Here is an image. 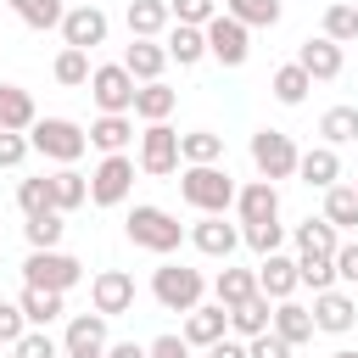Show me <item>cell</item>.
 Instances as JSON below:
<instances>
[{
  "mask_svg": "<svg viewBox=\"0 0 358 358\" xmlns=\"http://www.w3.org/2000/svg\"><path fill=\"white\" fill-rule=\"evenodd\" d=\"M268 319H274V302H268V296H246L241 308H229V330H235L241 341L263 336V330H268Z\"/></svg>",
  "mask_w": 358,
  "mask_h": 358,
  "instance_id": "32",
  "label": "cell"
},
{
  "mask_svg": "<svg viewBox=\"0 0 358 358\" xmlns=\"http://www.w3.org/2000/svg\"><path fill=\"white\" fill-rule=\"evenodd\" d=\"M45 179H50V207H56L62 218L90 201V179H84L78 168H56V173H45Z\"/></svg>",
  "mask_w": 358,
  "mask_h": 358,
  "instance_id": "27",
  "label": "cell"
},
{
  "mask_svg": "<svg viewBox=\"0 0 358 358\" xmlns=\"http://www.w3.org/2000/svg\"><path fill=\"white\" fill-rule=\"evenodd\" d=\"M129 190H134V157L129 151L101 157V168L90 173V201L95 207H117V201H129Z\"/></svg>",
  "mask_w": 358,
  "mask_h": 358,
  "instance_id": "9",
  "label": "cell"
},
{
  "mask_svg": "<svg viewBox=\"0 0 358 358\" xmlns=\"http://www.w3.org/2000/svg\"><path fill=\"white\" fill-rule=\"evenodd\" d=\"M296 157L302 151H296L291 134H280V129H257L252 134V168H257V179H268V185L274 179H291L296 173Z\"/></svg>",
  "mask_w": 358,
  "mask_h": 358,
  "instance_id": "6",
  "label": "cell"
},
{
  "mask_svg": "<svg viewBox=\"0 0 358 358\" xmlns=\"http://www.w3.org/2000/svg\"><path fill=\"white\" fill-rule=\"evenodd\" d=\"M185 347H213V341H224L229 336V308H218V302H196L190 313H185Z\"/></svg>",
  "mask_w": 358,
  "mask_h": 358,
  "instance_id": "16",
  "label": "cell"
},
{
  "mask_svg": "<svg viewBox=\"0 0 358 358\" xmlns=\"http://www.w3.org/2000/svg\"><path fill=\"white\" fill-rule=\"evenodd\" d=\"M22 330H28L22 308H17V302H0V347H17V341H22Z\"/></svg>",
  "mask_w": 358,
  "mask_h": 358,
  "instance_id": "47",
  "label": "cell"
},
{
  "mask_svg": "<svg viewBox=\"0 0 358 358\" xmlns=\"http://www.w3.org/2000/svg\"><path fill=\"white\" fill-rule=\"evenodd\" d=\"M207 358H246V341H229V336H224V341L207 347Z\"/></svg>",
  "mask_w": 358,
  "mask_h": 358,
  "instance_id": "52",
  "label": "cell"
},
{
  "mask_svg": "<svg viewBox=\"0 0 358 358\" xmlns=\"http://www.w3.org/2000/svg\"><path fill=\"white\" fill-rule=\"evenodd\" d=\"M190 246L201 252V257H235V246H241V229L235 224H224V213H213V218H196L190 224Z\"/></svg>",
  "mask_w": 358,
  "mask_h": 358,
  "instance_id": "15",
  "label": "cell"
},
{
  "mask_svg": "<svg viewBox=\"0 0 358 358\" xmlns=\"http://www.w3.org/2000/svg\"><path fill=\"white\" fill-rule=\"evenodd\" d=\"M201 39H207V56H213L218 67H246V56H252V34H246L235 17H224V11L201 28Z\"/></svg>",
  "mask_w": 358,
  "mask_h": 358,
  "instance_id": "8",
  "label": "cell"
},
{
  "mask_svg": "<svg viewBox=\"0 0 358 358\" xmlns=\"http://www.w3.org/2000/svg\"><path fill=\"white\" fill-rule=\"evenodd\" d=\"M319 134H324L330 151L347 145V140H358V106H330V112L319 117Z\"/></svg>",
  "mask_w": 358,
  "mask_h": 358,
  "instance_id": "38",
  "label": "cell"
},
{
  "mask_svg": "<svg viewBox=\"0 0 358 358\" xmlns=\"http://www.w3.org/2000/svg\"><path fill=\"white\" fill-rule=\"evenodd\" d=\"M308 90H313V78H308L296 62L274 67V78H268V95H274L280 106H302V101H308Z\"/></svg>",
  "mask_w": 358,
  "mask_h": 358,
  "instance_id": "34",
  "label": "cell"
},
{
  "mask_svg": "<svg viewBox=\"0 0 358 358\" xmlns=\"http://www.w3.org/2000/svg\"><path fill=\"white\" fill-rule=\"evenodd\" d=\"M246 358H291V347H285L274 330H263V336H252V341H246Z\"/></svg>",
  "mask_w": 358,
  "mask_h": 358,
  "instance_id": "48",
  "label": "cell"
},
{
  "mask_svg": "<svg viewBox=\"0 0 358 358\" xmlns=\"http://www.w3.org/2000/svg\"><path fill=\"white\" fill-rule=\"evenodd\" d=\"M224 17H235L246 34L252 28H274L280 22V0H224Z\"/></svg>",
  "mask_w": 358,
  "mask_h": 358,
  "instance_id": "37",
  "label": "cell"
},
{
  "mask_svg": "<svg viewBox=\"0 0 358 358\" xmlns=\"http://www.w3.org/2000/svg\"><path fill=\"white\" fill-rule=\"evenodd\" d=\"M106 358H145L140 341H106Z\"/></svg>",
  "mask_w": 358,
  "mask_h": 358,
  "instance_id": "53",
  "label": "cell"
},
{
  "mask_svg": "<svg viewBox=\"0 0 358 358\" xmlns=\"http://www.w3.org/2000/svg\"><path fill=\"white\" fill-rule=\"evenodd\" d=\"M330 358H358V352H352V347H336V352H330Z\"/></svg>",
  "mask_w": 358,
  "mask_h": 358,
  "instance_id": "54",
  "label": "cell"
},
{
  "mask_svg": "<svg viewBox=\"0 0 358 358\" xmlns=\"http://www.w3.org/2000/svg\"><path fill=\"white\" fill-rule=\"evenodd\" d=\"M235 213H241V224H274L280 218V190L268 179H252V185L235 190Z\"/></svg>",
  "mask_w": 358,
  "mask_h": 358,
  "instance_id": "18",
  "label": "cell"
},
{
  "mask_svg": "<svg viewBox=\"0 0 358 358\" xmlns=\"http://www.w3.org/2000/svg\"><path fill=\"white\" fill-rule=\"evenodd\" d=\"M168 17L185 22V28H207L218 17V0H168Z\"/></svg>",
  "mask_w": 358,
  "mask_h": 358,
  "instance_id": "44",
  "label": "cell"
},
{
  "mask_svg": "<svg viewBox=\"0 0 358 358\" xmlns=\"http://www.w3.org/2000/svg\"><path fill=\"white\" fill-rule=\"evenodd\" d=\"M123 229H129V241H134L140 252H157V257L179 252V241H185V224H179L168 207H157V201H140V207L123 218Z\"/></svg>",
  "mask_w": 358,
  "mask_h": 358,
  "instance_id": "2",
  "label": "cell"
},
{
  "mask_svg": "<svg viewBox=\"0 0 358 358\" xmlns=\"http://www.w3.org/2000/svg\"><path fill=\"white\" fill-rule=\"evenodd\" d=\"M28 145H34L39 157H50L56 168H73V162L90 151V134H84L73 117H39V123L28 129Z\"/></svg>",
  "mask_w": 358,
  "mask_h": 358,
  "instance_id": "3",
  "label": "cell"
},
{
  "mask_svg": "<svg viewBox=\"0 0 358 358\" xmlns=\"http://www.w3.org/2000/svg\"><path fill=\"white\" fill-rule=\"evenodd\" d=\"M162 50H168V62H179V67H196V62L207 56V39H201V28L168 22V34H162Z\"/></svg>",
  "mask_w": 358,
  "mask_h": 358,
  "instance_id": "29",
  "label": "cell"
},
{
  "mask_svg": "<svg viewBox=\"0 0 358 358\" xmlns=\"http://www.w3.org/2000/svg\"><path fill=\"white\" fill-rule=\"evenodd\" d=\"M11 11H17L28 28H39V34H45V28H62V17H67L62 0H11Z\"/></svg>",
  "mask_w": 358,
  "mask_h": 358,
  "instance_id": "40",
  "label": "cell"
},
{
  "mask_svg": "<svg viewBox=\"0 0 358 358\" xmlns=\"http://www.w3.org/2000/svg\"><path fill=\"white\" fill-rule=\"evenodd\" d=\"M17 207H22V218L50 213V179H45V173H39V179H22V185H17Z\"/></svg>",
  "mask_w": 358,
  "mask_h": 358,
  "instance_id": "45",
  "label": "cell"
},
{
  "mask_svg": "<svg viewBox=\"0 0 358 358\" xmlns=\"http://www.w3.org/2000/svg\"><path fill=\"white\" fill-rule=\"evenodd\" d=\"M296 179H302L308 190H330V185L341 179V157H336L330 145H308V151L296 157Z\"/></svg>",
  "mask_w": 358,
  "mask_h": 358,
  "instance_id": "21",
  "label": "cell"
},
{
  "mask_svg": "<svg viewBox=\"0 0 358 358\" xmlns=\"http://www.w3.org/2000/svg\"><path fill=\"white\" fill-rule=\"evenodd\" d=\"M90 308L101 319H117V313H134V274L129 268H101L90 280Z\"/></svg>",
  "mask_w": 358,
  "mask_h": 358,
  "instance_id": "10",
  "label": "cell"
},
{
  "mask_svg": "<svg viewBox=\"0 0 358 358\" xmlns=\"http://www.w3.org/2000/svg\"><path fill=\"white\" fill-rule=\"evenodd\" d=\"M179 162H185V168L224 162V134H213V129H190V134H179Z\"/></svg>",
  "mask_w": 358,
  "mask_h": 358,
  "instance_id": "30",
  "label": "cell"
},
{
  "mask_svg": "<svg viewBox=\"0 0 358 358\" xmlns=\"http://www.w3.org/2000/svg\"><path fill=\"white\" fill-rule=\"evenodd\" d=\"M213 296H218V308H241L246 296H257V274L252 268H218V280H213Z\"/></svg>",
  "mask_w": 358,
  "mask_h": 358,
  "instance_id": "31",
  "label": "cell"
},
{
  "mask_svg": "<svg viewBox=\"0 0 358 358\" xmlns=\"http://www.w3.org/2000/svg\"><path fill=\"white\" fill-rule=\"evenodd\" d=\"M252 274H257V296H268V302H285L296 291V257H285V252H268Z\"/></svg>",
  "mask_w": 358,
  "mask_h": 358,
  "instance_id": "19",
  "label": "cell"
},
{
  "mask_svg": "<svg viewBox=\"0 0 358 358\" xmlns=\"http://www.w3.org/2000/svg\"><path fill=\"white\" fill-rule=\"evenodd\" d=\"M140 173H151V179H168L173 168H179V134L168 129V123H145V134H140V162H134Z\"/></svg>",
  "mask_w": 358,
  "mask_h": 358,
  "instance_id": "12",
  "label": "cell"
},
{
  "mask_svg": "<svg viewBox=\"0 0 358 358\" xmlns=\"http://www.w3.org/2000/svg\"><path fill=\"white\" fill-rule=\"evenodd\" d=\"M268 330L285 341V347H302V341H313V313L302 308V302H274V319H268Z\"/></svg>",
  "mask_w": 358,
  "mask_h": 358,
  "instance_id": "23",
  "label": "cell"
},
{
  "mask_svg": "<svg viewBox=\"0 0 358 358\" xmlns=\"http://www.w3.org/2000/svg\"><path fill=\"white\" fill-rule=\"evenodd\" d=\"M179 196H185V207H196L201 218H213V213H229V207H235V179H229L224 162L185 168V173H179Z\"/></svg>",
  "mask_w": 358,
  "mask_h": 358,
  "instance_id": "1",
  "label": "cell"
},
{
  "mask_svg": "<svg viewBox=\"0 0 358 358\" xmlns=\"http://www.w3.org/2000/svg\"><path fill=\"white\" fill-rule=\"evenodd\" d=\"M308 313H313V330H324V336H347V330L358 324V302H352L347 291H336V285L319 291Z\"/></svg>",
  "mask_w": 358,
  "mask_h": 358,
  "instance_id": "14",
  "label": "cell"
},
{
  "mask_svg": "<svg viewBox=\"0 0 358 358\" xmlns=\"http://www.w3.org/2000/svg\"><path fill=\"white\" fill-rule=\"evenodd\" d=\"M84 90H90V101L112 117V112H134V90H140V84L123 73V62H106V67H90V84H84Z\"/></svg>",
  "mask_w": 358,
  "mask_h": 358,
  "instance_id": "7",
  "label": "cell"
},
{
  "mask_svg": "<svg viewBox=\"0 0 358 358\" xmlns=\"http://www.w3.org/2000/svg\"><path fill=\"white\" fill-rule=\"evenodd\" d=\"M34 123H39L34 95H28L22 84H0V129H6V134H28Z\"/></svg>",
  "mask_w": 358,
  "mask_h": 358,
  "instance_id": "24",
  "label": "cell"
},
{
  "mask_svg": "<svg viewBox=\"0 0 358 358\" xmlns=\"http://www.w3.org/2000/svg\"><path fill=\"white\" fill-rule=\"evenodd\" d=\"M324 39L330 45H352L358 39V6H347V0L324 6Z\"/></svg>",
  "mask_w": 358,
  "mask_h": 358,
  "instance_id": "39",
  "label": "cell"
},
{
  "mask_svg": "<svg viewBox=\"0 0 358 358\" xmlns=\"http://www.w3.org/2000/svg\"><path fill=\"white\" fill-rule=\"evenodd\" d=\"M196 347H185V336H157L151 347H145V358H190Z\"/></svg>",
  "mask_w": 358,
  "mask_h": 358,
  "instance_id": "51",
  "label": "cell"
},
{
  "mask_svg": "<svg viewBox=\"0 0 358 358\" xmlns=\"http://www.w3.org/2000/svg\"><path fill=\"white\" fill-rule=\"evenodd\" d=\"M336 246H341V235H336L324 218L296 224V257H336Z\"/></svg>",
  "mask_w": 358,
  "mask_h": 358,
  "instance_id": "35",
  "label": "cell"
},
{
  "mask_svg": "<svg viewBox=\"0 0 358 358\" xmlns=\"http://www.w3.org/2000/svg\"><path fill=\"white\" fill-rule=\"evenodd\" d=\"M352 190H358V179H352Z\"/></svg>",
  "mask_w": 358,
  "mask_h": 358,
  "instance_id": "55",
  "label": "cell"
},
{
  "mask_svg": "<svg viewBox=\"0 0 358 358\" xmlns=\"http://www.w3.org/2000/svg\"><path fill=\"white\" fill-rule=\"evenodd\" d=\"M84 280V263L73 257V252H28V263H22V285H39V291H73Z\"/></svg>",
  "mask_w": 358,
  "mask_h": 358,
  "instance_id": "5",
  "label": "cell"
},
{
  "mask_svg": "<svg viewBox=\"0 0 358 358\" xmlns=\"http://www.w3.org/2000/svg\"><path fill=\"white\" fill-rule=\"evenodd\" d=\"M162 67H168L162 39H129V50H123V73H129L134 84H157Z\"/></svg>",
  "mask_w": 358,
  "mask_h": 358,
  "instance_id": "20",
  "label": "cell"
},
{
  "mask_svg": "<svg viewBox=\"0 0 358 358\" xmlns=\"http://www.w3.org/2000/svg\"><path fill=\"white\" fill-rule=\"evenodd\" d=\"M84 134H90V145H95V151L117 157V151H123V145L134 140V117H129V112H112V117L101 112V117H95V123L84 129Z\"/></svg>",
  "mask_w": 358,
  "mask_h": 358,
  "instance_id": "26",
  "label": "cell"
},
{
  "mask_svg": "<svg viewBox=\"0 0 358 358\" xmlns=\"http://www.w3.org/2000/svg\"><path fill=\"white\" fill-rule=\"evenodd\" d=\"M17 308H22V319H28V330H50L62 313H67V302H62V291H39V285H22V296H17Z\"/></svg>",
  "mask_w": 358,
  "mask_h": 358,
  "instance_id": "22",
  "label": "cell"
},
{
  "mask_svg": "<svg viewBox=\"0 0 358 358\" xmlns=\"http://www.w3.org/2000/svg\"><path fill=\"white\" fill-rule=\"evenodd\" d=\"M11 358H62V341L50 330H22V341L11 347Z\"/></svg>",
  "mask_w": 358,
  "mask_h": 358,
  "instance_id": "46",
  "label": "cell"
},
{
  "mask_svg": "<svg viewBox=\"0 0 358 358\" xmlns=\"http://www.w3.org/2000/svg\"><path fill=\"white\" fill-rule=\"evenodd\" d=\"M319 218H324L336 235H341V229H358V190H352V185H330V190H324V213H319Z\"/></svg>",
  "mask_w": 358,
  "mask_h": 358,
  "instance_id": "33",
  "label": "cell"
},
{
  "mask_svg": "<svg viewBox=\"0 0 358 358\" xmlns=\"http://www.w3.org/2000/svg\"><path fill=\"white\" fill-rule=\"evenodd\" d=\"M106 352V319L90 308V313H73L67 319V336H62V358H101Z\"/></svg>",
  "mask_w": 358,
  "mask_h": 358,
  "instance_id": "13",
  "label": "cell"
},
{
  "mask_svg": "<svg viewBox=\"0 0 358 358\" xmlns=\"http://www.w3.org/2000/svg\"><path fill=\"white\" fill-rule=\"evenodd\" d=\"M22 235H28V246H34V252H62L67 224H62V213L50 207V213H34V218L22 224Z\"/></svg>",
  "mask_w": 358,
  "mask_h": 358,
  "instance_id": "36",
  "label": "cell"
},
{
  "mask_svg": "<svg viewBox=\"0 0 358 358\" xmlns=\"http://www.w3.org/2000/svg\"><path fill=\"white\" fill-rule=\"evenodd\" d=\"M173 106H179V90H168V84L157 78V84H140V90H134V112H129V117H140V123H168Z\"/></svg>",
  "mask_w": 358,
  "mask_h": 358,
  "instance_id": "25",
  "label": "cell"
},
{
  "mask_svg": "<svg viewBox=\"0 0 358 358\" xmlns=\"http://www.w3.org/2000/svg\"><path fill=\"white\" fill-rule=\"evenodd\" d=\"M296 285H313V296L330 291L336 285V263L330 257H296Z\"/></svg>",
  "mask_w": 358,
  "mask_h": 358,
  "instance_id": "43",
  "label": "cell"
},
{
  "mask_svg": "<svg viewBox=\"0 0 358 358\" xmlns=\"http://www.w3.org/2000/svg\"><path fill=\"white\" fill-rule=\"evenodd\" d=\"M168 22V0H129V39H162Z\"/></svg>",
  "mask_w": 358,
  "mask_h": 358,
  "instance_id": "28",
  "label": "cell"
},
{
  "mask_svg": "<svg viewBox=\"0 0 358 358\" xmlns=\"http://www.w3.org/2000/svg\"><path fill=\"white\" fill-rule=\"evenodd\" d=\"M106 28H112V22H106L101 6H90V0H84V6H67V17H62V45L90 56L95 45H106Z\"/></svg>",
  "mask_w": 358,
  "mask_h": 358,
  "instance_id": "11",
  "label": "cell"
},
{
  "mask_svg": "<svg viewBox=\"0 0 358 358\" xmlns=\"http://www.w3.org/2000/svg\"><path fill=\"white\" fill-rule=\"evenodd\" d=\"M151 296H157V308H168V313H190V308L207 296V280H201V268H190V263H162V268H151Z\"/></svg>",
  "mask_w": 358,
  "mask_h": 358,
  "instance_id": "4",
  "label": "cell"
},
{
  "mask_svg": "<svg viewBox=\"0 0 358 358\" xmlns=\"http://www.w3.org/2000/svg\"><path fill=\"white\" fill-rule=\"evenodd\" d=\"M50 73H56V84L78 90V84H90V56H84V50H67V45H62V56H56V67H50Z\"/></svg>",
  "mask_w": 358,
  "mask_h": 358,
  "instance_id": "41",
  "label": "cell"
},
{
  "mask_svg": "<svg viewBox=\"0 0 358 358\" xmlns=\"http://www.w3.org/2000/svg\"><path fill=\"white\" fill-rule=\"evenodd\" d=\"M330 263H336V280H347V285H358V241H341Z\"/></svg>",
  "mask_w": 358,
  "mask_h": 358,
  "instance_id": "49",
  "label": "cell"
},
{
  "mask_svg": "<svg viewBox=\"0 0 358 358\" xmlns=\"http://www.w3.org/2000/svg\"><path fill=\"white\" fill-rule=\"evenodd\" d=\"M241 241L257 252V257H268V252H280V241H285V224L274 218V224H241Z\"/></svg>",
  "mask_w": 358,
  "mask_h": 358,
  "instance_id": "42",
  "label": "cell"
},
{
  "mask_svg": "<svg viewBox=\"0 0 358 358\" xmlns=\"http://www.w3.org/2000/svg\"><path fill=\"white\" fill-rule=\"evenodd\" d=\"M296 67H302L313 84H330V78H341L347 56H341V45H330V39L319 34V39H302V50H296Z\"/></svg>",
  "mask_w": 358,
  "mask_h": 358,
  "instance_id": "17",
  "label": "cell"
},
{
  "mask_svg": "<svg viewBox=\"0 0 358 358\" xmlns=\"http://www.w3.org/2000/svg\"><path fill=\"white\" fill-rule=\"evenodd\" d=\"M28 151H34V145H28V134H6V129H0V168H17Z\"/></svg>",
  "mask_w": 358,
  "mask_h": 358,
  "instance_id": "50",
  "label": "cell"
}]
</instances>
